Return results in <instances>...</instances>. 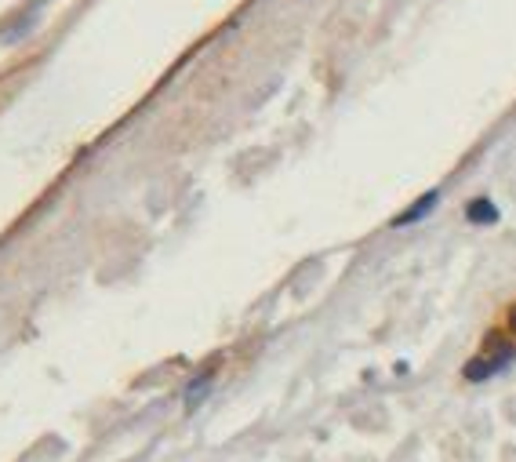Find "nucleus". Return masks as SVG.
<instances>
[{"mask_svg":"<svg viewBox=\"0 0 516 462\" xmlns=\"http://www.w3.org/2000/svg\"><path fill=\"white\" fill-rule=\"evenodd\" d=\"M513 361H516V342L509 339V335L495 324V328L484 335L480 350L466 361L462 375H466V382H484V379H491V375L506 372Z\"/></svg>","mask_w":516,"mask_h":462,"instance_id":"f257e3e1","label":"nucleus"},{"mask_svg":"<svg viewBox=\"0 0 516 462\" xmlns=\"http://www.w3.org/2000/svg\"><path fill=\"white\" fill-rule=\"evenodd\" d=\"M437 201H440V190H429V193H422L415 204L407 211H400L397 219H393V226H411V222H422L429 215V211L437 208Z\"/></svg>","mask_w":516,"mask_h":462,"instance_id":"f03ea898","label":"nucleus"},{"mask_svg":"<svg viewBox=\"0 0 516 462\" xmlns=\"http://www.w3.org/2000/svg\"><path fill=\"white\" fill-rule=\"evenodd\" d=\"M466 219L473 222V226H491V222H498V208L487 197H473V201L466 204Z\"/></svg>","mask_w":516,"mask_h":462,"instance_id":"7ed1b4c3","label":"nucleus"},{"mask_svg":"<svg viewBox=\"0 0 516 462\" xmlns=\"http://www.w3.org/2000/svg\"><path fill=\"white\" fill-rule=\"evenodd\" d=\"M498 328L509 335V339L516 342V302H509L506 306V313H502V321H498Z\"/></svg>","mask_w":516,"mask_h":462,"instance_id":"20e7f679","label":"nucleus"}]
</instances>
